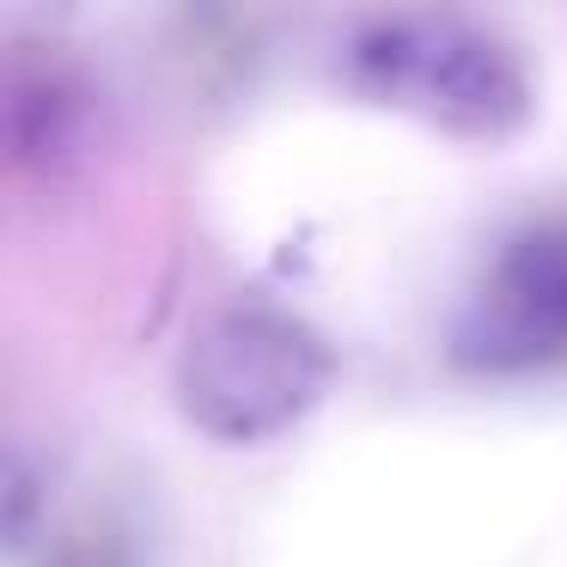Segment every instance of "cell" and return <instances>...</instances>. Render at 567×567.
<instances>
[{
  "label": "cell",
  "mask_w": 567,
  "mask_h": 567,
  "mask_svg": "<svg viewBox=\"0 0 567 567\" xmlns=\"http://www.w3.org/2000/svg\"><path fill=\"white\" fill-rule=\"evenodd\" d=\"M452 354L488 379L567 367V214L513 226L482 257L452 323Z\"/></svg>",
  "instance_id": "3"
},
{
  "label": "cell",
  "mask_w": 567,
  "mask_h": 567,
  "mask_svg": "<svg viewBox=\"0 0 567 567\" xmlns=\"http://www.w3.org/2000/svg\"><path fill=\"white\" fill-rule=\"evenodd\" d=\"M342 80L367 104L476 147L518 135L537 111V86L518 43L464 13L367 19L342 43Z\"/></svg>",
  "instance_id": "1"
},
{
  "label": "cell",
  "mask_w": 567,
  "mask_h": 567,
  "mask_svg": "<svg viewBox=\"0 0 567 567\" xmlns=\"http://www.w3.org/2000/svg\"><path fill=\"white\" fill-rule=\"evenodd\" d=\"M336 384V354L299 311L233 299L184 336L172 367L177 415L214 445H269L293 433Z\"/></svg>",
  "instance_id": "2"
}]
</instances>
